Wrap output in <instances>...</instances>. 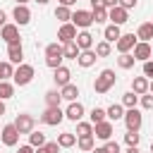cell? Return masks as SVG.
<instances>
[{"label":"cell","instance_id":"6da1fadb","mask_svg":"<svg viewBox=\"0 0 153 153\" xmlns=\"http://www.w3.org/2000/svg\"><path fill=\"white\" fill-rule=\"evenodd\" d=\"M62 60H65L62 43H60V41H57V43H48V45H45V65H48L50 69H57V67L62 65Z\"/></svg>","mask_w":153,"mask_h":153},{"label":"cell","instance_id":"7a4b0ae2","mask_svg":"<svg viewBox=\"0 0 153 153\" xmlns=\"http://www.w3.org/2000/svg\"><path fill=\"white\" fill-rule=\"evenodd\" d=\"M115 81H117V76H115V69H103L98 76H96V81H93V91L96 93H108L112 86H115Z\"/></svg>","mask_w":153,"mask_h":153},{"label":"cell","instance_id":"3957f363","mask_svg":"<svg viewBox=\"0 0 153 153\" xmlns=\"http://www.w3.org/2000/svg\"><path fill=\"white\" fill-rule=\"evenodd\" d=\"M33 76H36V69H33L31 65L22 62V65H17V69H14L12 81H14V86H29V84L33 81Z\"/></svg>","mask_w":153,"mask_h":153},{"label":"cell","instance_id":"277c9868","mask_svg":"<svg viewBox=\"0 0 153 153\" xmlns=\"http://www.w3.org/2000/svg\"><path fill=\"white\" fill-rule=\"evenodd\" d=\"M38 120H41L43 124H48V127H57V124H60L62 120H67V117H65V110H60V108H45Z\"/></svg>","mask_w":153,"mask_h":153},{"label":"cell","instance_id":"5b68a950","mask_svg":"<svg viewBox=\"0 0 153 153\" xmlns=\"http://www.w3.org/2000/svg\"><path fill=\"white\" fill-rule=\"evenodd\" d=\"M141 124H143L141 110H139V108H127V110H124V127L131 129V131H139Z\"/></svg>","mask_w":153,"mask_h":153},{"label":"cell","instance_id":"8992f818","mask_svg":"<svg viewBox=\"0 0 153 153\" xmlns=\"http://www.w3.org/2000/svg\"><path fill=\"white\" fill-rule=\"evenodd\" d=\"M19 136H22V134H19V129L14 127V122H12V124H5V127L0 129V141H2L5 146H10V148L19 143Z\"/></svg>","mask_w":153,"mask_h":153},{"label":"cell","instance_id":"52a82bcc","mask_svg":"<svg viewBox=\"0 0 153 153\" xmlns=\"http://www.w3.org/2000/svg\"><path fill=\"white\" fill-rule=\"evenodd\" d=\"M14 127L19 129V134H31V131L36 129V120H33V115H29V112H19L17 120H14Z\"/></svg>","mask_w":153,"mask_h":153},{"label":"cell","instance_id":"ba28073f","mask_svg":"<svg viewBox=\"0 0 153 153\" xmlns=\"http://www.w3.org/2000/svg\"><path fill=\"white\" fill-rule=\"evenodd\" d=\"M72 24L76 29H88L93 24V12L91 10H76V12H72Z\"/></svg>","mask_w":153,"mask_h":153},{"label":"cell","instance_id":"9c48e42d","mask_svg":"<svg viewBox=\"0 0 153 153\" xmlns=\"http://www.w3.org/2000/svg\"><path fill=\"white\" fill-rule=\"evenodd\" d=\"M112 134H115V124H112L110 120H103V122L93 124V136H96V139L108 141V139H112Z\"/></svg>","mask_w":153,"mask_h":153},{"label":"cell","instance_id":"30bf717a","mask_svg":"<svg viewBox=\"0 0 153 153\" xmlns=\"http://www.w3.org/2000/svg\"><path fill=\"white\" fill-rule=\"evenodd\" d=\"M0 38H2L7 45H12V43H22L19 26H17V24H5V26L0 29Z\"/></svg>","mask_w":153,"mask_h":153},{"label":"cell","instance_id":"8fae6325","mask_svg":"<svg viewBox=\"0 0 153 153\" xmlns=\"http://www.w3.org/2000/svg\"><path fill=\"white\" fill-rule=\"evenodd\" d=\"M74 38H76V26H74L72 22L60 24V29H57V41L65 45V43H72Z\"/></svg>","mask_w":153,"mask_h":153},{"label":"cell","instance_id":"7c38bea8","mask_svg":"<svg viewBox=\"0 0 153 153\" xmlns=\"http://www.w3.org/2000/svg\"><path fill=\"white\" fill-rule=\"evenodd\" d=\"M131 55L136 57V62H146V60H151V57H153V48H151V43H148V41H139V43L134 45Z\"/></svg>","mask_w":153,"mask_h":153},{"label":"cell","instance_id":"4fadbf2b","mask_svg":"<svg viewBox=\"0 0 153 153\" xmlns=\"http://www.w3.org/2000/svg\"><path fill=\"white\" fill-rule=\"evenodd\" d=\"M12 19H14L17 26H26V24L31 22V10H29L26 5H14V10H12Z\"/></svg>","mask_w":153,"mask_h":153},{"label":"cell","instance_id":"5bb4252c","mask_svg":"<svg viewBox=\"0 0 153 153\" xmlns=\"http://www.w3.org/2000/svg\"><path fill=\"white\" fill-rule=\"evenodd\" d=\"M108 19H110V24H117V26H122V24H127L129 22V10H124V7H110L108 10Z\"/></svg>","mask_w":153,"mask_h":153},{"label":"cell","instance_id":"9a60e30c","mask_svg":"<svg viewBox=\"0 0 153 153\" xmlns=\"http://www.w3.org/2000/svg\"><path fill=\"white\" fill-rule=\"evenodd\" d=\"M136 43H139V38H136L134 33H122V36L117 38L115 48H117V53H131Z\"/></svg>","mask_w":153,"mask_h":153},{"label":"cell","instance_id":"2e32d148","mask_svg":"<svg viewBox=\"0 0 153 153\" xmlns=\"http://www.w3.org/2000/svg\"><path fill=\"white\" fill-rule=\"evenodd\" d=\"M53 81H55V86H57V88L67 86V84L72 81V72H69V67L60 65L57 69H53Z\"/></svg>","mask_w":153,"mask_h":153},{"label":"cell","instance_id":"e0dca14e","mask_svg":"<svg viewBox=\"0 0 153 153\" xmlns=\"http://www.w3.org/2000/svg\"><path fill=\"white\" fill-rule=\"evenodd\" d=\"M7 60H10L12 65H22V62H24V48H22V43L7 45Z\"/></svg>","mask_w":153,"mask_h":153},{"label":"cell","instance_id":"ac0fdd59","mask_svg":"<svg viewBox=\"0 0 153 153\" xmlns=\"http://www.w3.org/2000/svg\"><path fill=\"white\" fill-rule=\"evenodd\" d=\"M96 60H98V55H96V50L91 48V50H81V53H79L76 65H79V67H84V69H88V67H93V65H96Z\"/></svg>","mask_w":153,"mask_h":153},{"label":"cell","instance_id":"d6986e66","mask_svg":"<svg viewBox=\"0 0 153 153\" xmlns=\"http://www.w3.org/2000/svg\"><path fill=\"white\" fill-rule=\"evenodd\" d=\"M65 117L72 120V122H79V120L84 117V105H81L79 100H72V103L67 105V110H65Z\"/></svg>","mask_w":153,"mask_h":153},{"label":"cell","instance_id":"ffe728a7","mask_svg":"<svg viewBox=\"0 0 153 153\" xmlns=\"http://www.w3.org/2000/svg\"><path fill=\"white\" fill-rule=\"evenodd\" d=\"M74 41H76V45H79L81 50H91V48H93V36L88 33V29H81Z\"/></svg>","mask_w":153,"mask_h":153},{"label":"cell","instance_id":"44dd1931","mask_svg":"<svg viewBox=\"0 0 153 153\" xmlns=\"http://www.w3.org/2000/svg\"><path fill=\"white\" fill-rule=\"evenodd\" d=\"M45 108H60V103H62V93H60V88H50V91H45Z\"/></svg>","mask_w":153,"mask_h":153},{"label":"cell","instance_id":"7402d4cb","mask_svg":"<svg viewBox=\"0 0 153 153\" xmlns=\"http://www.w3.org/2000/svg\"><path fill=\"white\" fill-rule=\"evenodd\" d=\"M124 110H127V108H124L122 103H112L105 112H108V120H110V122H120V120H124Z\"/></svg>","mask_w":153,"mask_h":153},{"label":"cell","instance_id":"603a6c76","mask_svg":"<svg viewBox=\"0 0 153 153\" xmlns=\"http://www.w3.org/2000/svg\"><path fill=\"white\" fill-rule=\"evenodd\" d=\"M148 76H134L131 79V91L134 93H139V96H143V93H148Z\"/></svg>","mask_w":153,"mask_h":153},{"label":"cell","instance_id":"cb8c5ba5","mask_svg":"<svg viewBox=\"0 0 153 153\" xmlns=\"http://www.w3.org/2000/svg\"><path fill=\"white\" fill-rule=\"evenodd\" d=\"M60 93H62V100L72 103V100H76V98H79V86L69 81L67 86H62V88H60Z\"/></svg>","mask_w":153,"mask_h":153},{"label":"cell","instance_id":"d4e9b609","mask_svg":"<svg viewBox=\"0 0 153 153\" xmlns=\"http://www.w3.org/2000/svg\"><path fill=\"white\" fill-rule=\"evenodd\" d=\"M122 36V31H120V26L117 24H108L105 29H103V38L108 41V43H117V38Z\"/></svg>","mask_w":153,"mask_h":153},{"label":"cell","instance_id":"484cf974","mask_svg":"<svg viewBox=\"0 0 153 153\" xmlns=\"http://www.w3.org/2000/svg\"><path fill=\"white\" fill-rule=\"evenodd\" d=\"M136 38H139V41H151V38H153V22H143V24H139V29H136Z\"/></svg>","mask_w":153,"mask_h":153},{"label":"cell","instance_id":"4316f807","mask_svg":"<svg viewBox=\"0 0 153 153\" xmlns=\"http://www.w3.org/2000/svg\"><path fill=\"white\" fill-rule=\"evenodd\" d=\"M57 143H60V148H72L76 143V134L74 131H62V134H57Z\"/></svg>","mask_w":153,"mask_h":153},{"label":"cell","instance_id":"83f0119b","mask_svg":"<svg viewBox=\"0 0 153 153\" xmlns=\"http://www.w3.org/2000/svg\"><path fill=\"white\" fill-rule=\"evenodd\" d=\"M76 146H79V151L91 153V151L96 148V139H93V136H76Z\"/></svg>","mask_w":153,"mask_h":153},{"label":"cell","instance_id":"f1b7e54d","mask_svg":"<svg viewBox=\"0 0 153 153\" xmlns=\"http://www.w3.org/2000/svg\"><path fill=\"white\" fill-rule=\"evenodd\" d=\"M62 50H65V60H76V57H79V53H81V48L76 45V41L65 43V45H62Z\"/></svg>","mask_w":153,"mask_h":153},{"label":"cell","instance_id":"f546056e","mask_svg":"<svg viewBox=\"0 0 153 153\" xmlns=\"http://www.w3.org/2000/svg\"><path fill=\"white\" fill-rule=\"evenodd\" d=\"M134 62H136V57L131 53H120V57H117V67L120 69H131Z\"/></svg>","mask_w":153,"mask_h":153},{"label":"cell","instance_id":"4dcf8cb0","mask_svg":"<svg viewBox=\"0 0 153 153\" xmlns=\"http://www.w3.org/2000/svg\"><path fill=\"white\" fill-rule=\"evenodd\" d=\"M76 136H93V122L88 120V122H84V120H79L76 122V131H74Z\"/></svg>","mask_w":153,"mask_h":153},{"label":"cell","instance_id":"1f68e13d","mask_svg":"<svg viewBox=\"0 0 153 153\" xmlns=\"http://www.w3.org/2000/svg\"><path fill=\"white\" fill-rule=\"evenodd\" d=\"M55 19H57L60 24L72 22V10H69V7H65V5H57V7H55Z\"/></svg>","mask_w":153,"mask_h":153},{"label":"cell","instance_id":"d6a6232c","mask_svg":"<svg viewBox=\"0 0 153 153\" xmlns=\"http://www.w3.org/2000/svg\"><path fill=\"white\" fill-rule=\"evenodd\" d=\"M93 50H96V55H98V57H108V55L112 53V43H108V41L103 38V41H98V43H96V48H93Z\"/></svg>","mask_w":153,"mask_h":153},{"label":"cell","instance_id":"836d02e7","mask_svg":"<svg viewBox=\"0 0 153 153\" xmlns=\"http://www.w3.org/2000/svg\"><path fill=\"white\" fill-rule=\"evenodd\" d=\"M14 96V81H0V100H7Z\"/></svg>","mask_w":153,"mask_h":153},{"label":"cell","instance_id":"e575fe53","mask_svg":"<svg viewBox=\"0 0 153 153\" xmlns=\"http://www.w3.org/2000/svg\"><path fill=\"white\" fill-rule=\"evenodd\" d=\"M14 69H17V65H12L10 60H7V62H2V65H0V72H2V81H10V79L14 76Z\"/></svg>","mask_w":153,"mask_h":153},{"label":"cell","instance_id":"d590c367","mask_svg":"<svg viewBox=\"0 0 153 153\" xmlns=\"http://www.w3.org/2000/svg\"><path fill=\"white\" fill-rule=\"evenodd\" d=\"M136 103H139V93H134V91L122 93V105L124 108H136Z\"/></svg>","mask_w":153,"mask_h":153},{"label":"cell","instance_id":"8d00e7d4","mask_svg":"<svg viewBox=\"0 0 153 153\" xmlns=\"http://www.w3.org/2000/svg\"><path fill=\"white\" fill-rule=\"evenodd\" d=\"M88 120H91L93 124H98V122H103V120H108V112H105L103 108H98V105H96V108H93V110L88 112Z\"/></svg>","mask_w":153,"mask_h":153},{"label":"cell","instance_id":"74e56055","mask_svg":"<svg viewBox=\"0 0 153 153\" xmlns=\"http://www.w3.org/2000/svg\"><path fill=\"white\" fill-rule=\"evenodd\" d=\"M29 143H31L33 148L43 146V143H45V134H43V131H36V129H33V131L29 134Z\"/></svg>","mask_w":153,"mask_h":153},{"label":"cell","instance_id":"f35d334b","mask_svg":"<svg viewBox=\"0 0 153 153\" xmlns=\"http://www.w3.org/2000/svg\"><path fill=\"white\" fill-rule=\"evenodd\" d=\"M93 12V24H105L108 22V7H98V10H91Z\"/></svg>","mask_w":153,"mask_h":153},{"label":"cell","instance_id":"ab89813d","mask_svg":"<svg viewBox=\"0 0 153 153\" xmlns=\"http://www.w3.org/2000/svg\"><path fill=\"white\" fill-rule=\"evenodd\" d=\"M57 151H60V143L57 141H45L43 146L36 148V153H57Z\"/></svg>","mask_w":153,"mask_h":153},{"label":"cell","instance_id":"60d3db41","mask_svg":"<svg viewBox=\"0 0 153 153\" xmlns=\"http://www.w3.org/2000/svg\"><path fill=\"white\" fill-rule=\"evenodd\" d=\"M139 141H141V134L127 129V134H124V143H127V146H139Z\"/></svg>","mask_w":153,"mask_h":153},{"label":"cell","instance_id":"b9f144b4","mask_svg":"<svg viewBox=\"0 0 153 153\" xmlns=\"http://www.w3.org/2000/svg\"><path fill=\"white\" fill-rule=\"evenodd\" d=\"M139 103H141L143 110H153V93H143V96H139Z\"/></svg>","mask_w":153,"mask_h":153},{"label":"cell","instance_id":"7bdbcfd3","mask_svg":"<svg viewBox=\"0 0 153 153\" xmlns=\"http://www.w3.org/2000/svg\"><path fill=\"white\" fill-rule=\"evenodd\" d=\"M103 148H105V153H122V151H120V143L112 141V139H108V141L103 143Z\"/></svg>","mask_w":153,"mask_h":153},{"label":"cell","instance_id":"ee69618b","mask_svg":"<svg viewBox=\"0 0 153 153\" xmlns=\"http://www.w3.org/2000/svg\"><path fill=\"white\" fill-rule=\"evenodd\" d=\"M143 76L153 79V60H146V62H143Z\"/></svg>","mask_w":153,"mask_h":153},{"label":"cell","instance_id":"f6af8a7d","mask_svg":"<svg viewBox=\"0 0 153 153\" xmlns=\"http://www.w3.org/2000/svg\"><path fill=\"white\" fill-rule=\"evenodd\" d=\"M139 5V0H120V7H124V10H134Z\"/></svg>","mask_w":153,"mask_h":153},{"label":"cell","instance_id":"bcb514c9","mask_svg":"<svg viewBox=\"0 0 153 153\" xmlns=\"http://www.w3.org/2000/svg\"><path fill=\"white\" fill-rule=\"evenodd\" d=\"M17 153H36V148H33L31 143H26V146H19V148H17Z\"/></svg>","mask_w":153,"mask_h":153},{"label":"cell","instance_id":"7dc6e473","mask_svg":"<svg viewBox=\"0 0 153 153\" xmlns=\"http://www.w3.org/2000/svg\"><path fill=\"white\" fill-rule=\"evenodd\" d=\"M91 2V10H98V7H105V2L103 0H88Z\"/></svg>","mask_w":153,"mask_h":153},{"label":"cell","instance_id":"c3c4849f","mask_svg":"<svg viewBox=\"0 0 153 153\" xmlns=\"http://www.w3.org/2000/svg\"><path fill=\"white\" fill-rule=\"evenodd\" d=\"M103 2H105V7H108V10H110V7H117V5H120V0H103Z\"/></svg>","mask_w":153,"mask_h":153},{"label":"cell","instance_id":"681fc988","mask_svg":"<svg viewBox=\"0 0 153 153\" xmlns=\"http://www.w3.org/2000/svg\"><path fill=\"white\" fill-rule=\"evenodd\" d=\"M5 24H7V14H5V12H2V10H0V29H2V26H5Z\"/></svg>","mask_w":153,"mask_h":153},{"label":"cell","instance_id":"f907efd6","mask_svg":"<svg viewBox=\"0 0 153 153\" xmlns=\"http://www.w3.org/2000/svg\"><path fill=\"white\" fill-rule=\"evenodd\" d=\"M124 153H141V151H139V146H127Z\"/></svg>","mask_w":153,"mask_h":153},{"label":"cell","instance_id":"816d5d0a","mask_svg":"<svg viewBox=\"0 0 153 153\" xmlns=\"http://www.w3.org/2000/svg\"><path fill=\"white\" fill-rule=\"evenodd\" d=\"M57 2H60V5H65V7H72L76 0H57Z\"/></svg>","mask_w":153,"mask_h":153},{"label":"cell","instance_id":"f5cc1de1","mask_svg":"<svg viewBox=\"0 0 153 153\" xmlns=\"http://www.w3.org/2000/svg\"><path fill=\"white\" fill-rule=\"evenodd\" d=\"M5 110H7V108H5V100H0V117L5 115Z\"/></svg>","mask_w":153,"mask_h":153},{"label":"cell","instance_id":"db71d44e","mask_svg":"<svg viewBox=\"0 0 153 153\" xmlns=\"http://www.w3.org/2000/svg\"><path fill=\"white\" fill-rule=\"evenodd\" d=\"M91 153H105V148H103V146H100V148H98V146H96V148H93V151H91Z\"/></svg>","mask_w":153,"mask_h":153},{"label":"cell","instance_id":"11a10c76","mask_svg":"<svg viewBox=\"0 0 153 153\" xmlns=\"http://www.w3.org/2000/svg\"><path fill=\"white\" fill-rule=\"evenodd\" d=\"M148 93H153V79L148 81Z\"/></svg>","mask_w":153,"mask_h":153},{"label":"cell","instance_id":"9f6ffc18","mask_svg":"<svg viewBox=\"0 0 153 153\" xmlns=\"http://www.w3.org/2000/svg\"><path fill=\"white\" fill-rule=\"evenodd\" d=\"M33 2H38V5H48L50 0H33Z\"/></svg>","mask_w":153,"mask_h":153},{"label":"cell","instance_id":"6f0895ef","mask_svg":"<svg viewBox=\"0 0 153 153\" xmlns=\"http://www.w3.org/2000/svg\"><path fill=\"white\" fill-rule=\"evenodd\" d=\"M14 2H17V5H26L29 0H14Z\"/></svg>","mask_w":153,"mask_h":153},{"label":"cell","instance_id":"680465c9","mask_svg":"<svg viewBox=\"0 0 153 153\" xmlns=\"http://www.w3.org/2000/svg\"><path fill=\"white\" fill-rule=\"evenodd\" d=\"M151 153H153V141H151Z\"/></svg>","mask_w":153,"mask_h":153},{"label":"cell","instance_id":"91938a15","mask_svg":"<svg viewBox=\"0 0 153 153\" xmlns=\"http://www.w3.org/2000/svg\"><path fill=\"white\" fill-rule=\"evenodd\" d=\"M0 65H2V62H0ZM0 81H2V72H0Z\"/></svg>","mask_w":153,"mask_h":153}]
</instances>
